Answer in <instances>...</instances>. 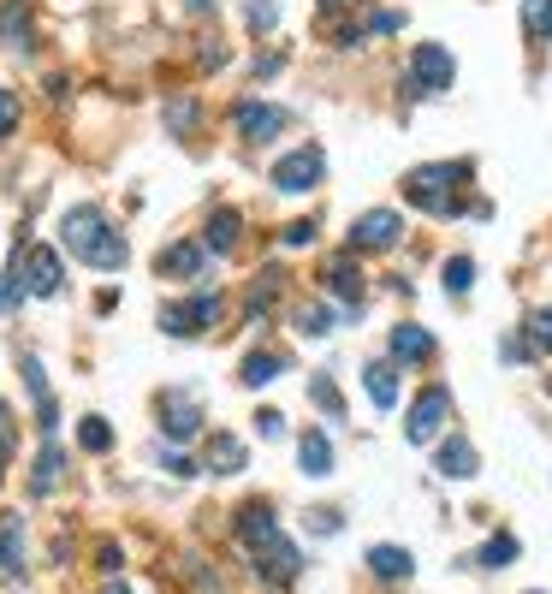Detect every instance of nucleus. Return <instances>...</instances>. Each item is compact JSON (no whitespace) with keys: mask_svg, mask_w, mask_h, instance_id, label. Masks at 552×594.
<instances>
[{"mask_svg":"<svg viewBox=\"0 0 552 594\" xmlns=\"http://www.w3.org/2000/svg\"><path fill=\"white\" fill-rule=\"evenodd\" d=\"M78 446H83V452H108V446H113V428L101 423V416H83V423H78Z\"/></svg>","mask_w":552,"mask_h":594,"instance_id":"obj_31","label":"nucleus"},{"mask_svg":"<svg viewBox=\"0 0 552 594\" xmlns=\"http://www.w3.org/2000/svg\"><path fill=\"white\" fill-rule=\"evenodd\" d=\"M232 529H238L244 547H256V541H268L280 524H273V505L268 500H250V505H238V524H232Z\"/></svg>","mask_w":552,"mask_h":594,"instance_id":"obj_14","label":"nucleus"},{"mask_svg":"<svg viewBox=\"0 0 552 594\" xmlns=\"http://www.w3.org/2000/svg\"><path fill=\"white\" fill-rule=\"evenodd\" d=\"M101 594H131V589H125V583H108V589H101Z\"/></svg>","mask_w":552,"mask_h":594,"instance_id":"obj_45","label":"nucleus"},{"mask_svg":"<svg viewBox=\"0 0 552 594\" xmlns=\"http://www.w3.org/2000/svg\"><path fill=\"white\" fill-rule=\"evenodd\" d=\"M297 333H303V339H327V333H333V310L303 303V310H297Z\"/></svg>","mask_w":552,"mask_h":594,"instance_id":"obj_29","label":"nucleus"},{"mask_svg":"<svg viewBox=\"0 0 552 594\" xmlns=\"http://www.w3.org/2000/svg\"><path fill=\"white\" fill-rule=\"evenodd\" d=\"M60 475H66V452H60V440L48 434V446H42V458H36V475H31V494H54L60 487Z\"/></svg>","mask_w":552,"mask_h":594,"instance_id":"obj_16","label":"nucleus"},{"mask_svg":"<svg viewBox=\"0 0 552 594\" xmlns=\"http://www.w3.org/2000/svg\"><path fill=\"white\" fill-rule=\"evenodd\" d=\"M0 36H7L12 48H31V0H7V7H0Z\"/></svg>","mask_w":552,"mask_h":594,"instance_id":"obj_22","label":"nucleus"},{"mask_svg":"<svg viewBox=\"0 0 552 594\" xmlns=\"http://www.w3.org/2000/svg\"><path fill=\"white\" fill-rule=\"evenodd\" d=\"M12 132H19V96L0 90V137H12Z\"/></svg>","mask_w":552,"mask_h":594,"instance_id":"obj_38","label":"nucleus"},{"mask_svg":"<svg viewBox=\"0 0 552 594\" xmlns=\"http://www.w3.org/2000/svg\"><path fill=\"white\" fill-rule=\"evenodd\" d=\"M19 280H24V292H36V298H60V285H66L60 250H54V244H24Z\"/></svg>","mask_w":552,"mask_h":594,"instance_id":"obj_5","label":"nucleus"},{"mask_svg":"<svg viewBox=\"0 0 552 594\" xmlns=\"http://www.w3.org/2000/svg\"><path fill=\"white\" fill-rule=\"evenodd\" d=\"M374 36H392V31H404V12H374V24H369Z\"/></svg>","mask_w":552,"mask_h":594,"instance_id":"obj_41","label":"nucleus"},{"mask_svg":"<svg viewBox=\"0 0 552 594\" xmlns=\"http://www.w3.org/2000/svg\"><path fill=\"white\" fill-rule=\"evenodd\" d=\"M238 226H244L238 209H214V214H209V238H202V250H221V256H226L232 244H238Z\"/></svg>","mask_w":552,"mask_h":594,"instance_id":"obj_23","label":"nucleus"},{"mask_svg":"<svg viewBox=\"0 0 552 594\" xmlns=\"http://www.w3.org/2000/svg\"><path fill=\"white\" fill-rule=\"evenodd\" d=\"M309 529L315 535H339L345 524H339V512H309Z\"/></svg>","mask_w":552,"mask_h":594,"instance_id":"obj_42","label":"nucleus"},{"mask_svg":"<svg viewBox=\"0 0 552 594\" xmlns=\"http://www.w3.org/2000/svg\"><path fill=\"white\" fill-rule=\"evenodd\" d=\"M232 125L244 132V143H268V137L285 132V108H268V101H238Z\"/></svg>","mask_w":552,"mask_h":594,"instance_id":"obj_11","label":"nucleus"},{"mask_svg":"<svg viewBox=\"0 0 552 594\" xmlns=\"http://www.w3.org/2000/svg\"><path fill=\"white\" fill-rule=\"evenodd\" d=\"M60 244L78 262H90V268H125V256H131V244H125V232H113V221L95 209V202H78V209H66V221H60Z\"/></svg>","mask_w":552,"mask_h":594,"instance_id":"obj_1","label":"nucleus"},{"mask_svg":"<svg viewBox=\"0 0 552 594\" xmlns=\"http://www.w3.org/2000/svg\"><path fill=\"white\" fill-rule=\"evenodd\" d=\"M161 434L167 440H196L202 434V404L191 393H161Z\"/></svg>","mask_w":552,"mask_h":594,"instance_id":"obj_10","label":"nucleus"},{"mask_svg":"<svg viewBox=\"0 0 552 594\" xmlns=\"http://www.w3.org/2000/svg\"><path fill=\"white\" fill-rule=\"evenodd\" d=\"M452 78H458V60L440 48V42H423V48H410V71H404L410 96H440V90H452Z\"/></svg>","mask_w":552,"mask_h":594,"instance_id":"obj_3","label":"nucleus"},{"mask_svg":"<svg viewBox=\"0 0 552 594\" xmlns=\"http://www.w3.org/2000/svg\"><path fill=\"white\" fill-rule=\"evenodd\" d=\"M309 399L327 411V423H345V399H339V386H333V374H315V381H309Z\"/></svg>","mask_w":552,"mask_h":594,"instance_id":"obj_28","label":"nucleus"},{"mask_svg":"<svg viewBox=\"0 0 552 594\" xmlns=\"http://www.w3.org/2000/svg\"><path fill=\"white\" fill-rule=\"evenodd\" d=\"M322 172H327V155L315 149V143H303V149H292L285 161H273V184H280V191H292V197H303V191H315V184H322Z\"/></svg>","mask_w":552,"mask_h":594,"instance_id":"obj_6","label":"nucleus"},{"mask_svg":"<svg viewBox=\"0 0 552 594\" xmlns=\"http://www.w3.org/2000/svg\"><path fill=\"white\" fill-rule=\"evenodd\" d=\"M463 179H470V161H433V167H416L410 179H404V197L446 221V214L463 209Z\"/></svg>","mask_w":552,"mask_h":594,"instance_id":"obj_2","label":"nucleus"},{"mask_svg":"<svg viewBox=\"0 0 552 594\" xmlns=\"http://www.w3.org/2000/svg\"><path fill=\"white\" fill-rule=\"evenodd\" d=\"M155 268H161L167 280H172V273H179V280H202V268H209V250H202V244H191V238H184V244H167V250L155 256Z\"/></svg>","mask_w":552,"mask_h":594,"instance_id":"obj_12","label":"nucleus"},{"mask_svg":"<svg viewBox=\"0 0 552 594\" xmlns=\"http://www.w3.org/2000/svg\"><path fill=\"white\" fill-rule=\"evenodd\" d=\"M250 553H256V564H261V576H268V583H297V571H303V553H297L292 541H285L280 529H273L268 541H256Z\"/></svg>","mask_w":552,"mask_h":594,"instance_id":"obj_8","label":"nucleus"},{"mask_svg":"<svg viewBox=\"0 0 552 594\" xmlns=\"http://www.w3.org/2000/svg\"><path fill=\"white\" fill-rule=\"evenodd\" d=\"M161 463H167V475H179V482H184V475H196V463L179 458V452H161Z\"/></svg>","mask_w":552,"mask_h":594,"instance_id":"obj_43","label":"nucleus"},{"mask_svg":"<svg viewBox=\"0 0 552 594\" xmlns=\"http://www.w3.org/2000/svg\"><path fill=\"white\" fill-rule=\"evenodd\" d=\"M280 238L292 244V250H303V244H315V221H292V226L280 232Z\"/></svg>","mask_w":552,"mask_h":594,"instance_id":"obj_40","label":"nucleus"},{"mask_svg":"<svg viewBox=\"0 0 552 594\" xmlns=\"http://www.w3.org/2000/svg\"><path fill=\"white\" fill-rule=\"evenodd\" d=\"M529 345H534V351H552V303L529 315Z\"/></svg>","mask_w":552,"mask_h":594,"instance_id":"obj_34","label":"nucleus"},{"mask_svg":"<svg viewBox=\"0 0 552 594\" xmlns=\"http://www.w3.org/2000/svg\"><path fill=\"white\" fill-rule=\"evenodd\" d=\"M392 357H404V363H428L433 357V333L428 327H392Z\"/></svg>","mask_w":552,"mask_h":594,"instance_id":"obj_18","label":"nucleus"},{"mask_svg":"<svg viewBox=\"0 0 552 594\" xmlns=\"http://www.w3.org/2000/svg\"><path fill=\"white\" fill-rule=\"evenodd\" d=\"M522 31H529V42L552 36V0H522Z\"/></svg>","mask_w":552,"mask_h":594,"instance_id":"obj_27","label":"nucleus"},{"mask_svg":"<svg viewBox=\"0 0 552 594\" xmlns=\"http://www.w3.org/2000/svg\"><path fill=\"white\" fill-rule=\"evenodd\" d=\"M0 571H24V517H0Z\"/></svg>","mask_w":552,"mask_h":594,"instance_id":"obj_21","label":"nucleus"},{"mask_svg":"<svg viewBox=\"0 0 552 594\" xmlns=\"http://www.w3.org/2000/svg\"><path fill=\"white\" fill-rule=\"evenodd\" d=\"M256 434L261 440H285V416L280 411H256Z\"/></svg>","mask_w":552,"mask_h":594,"instance_id":"obj_37","label":"nucleus"},{"mask_svg":"<svg viewBox=\"0 0 552 594\" xmlns=\"http://www.w3.org/2000/svg\"><path fill=\"white\" fill-rule=\"evenodd\" d=\"M517 553H522L517 535H487V547H482V553H475L470 564H475V571H505V564H511Z\"/></svg>","mask_w":552,"mask_h":594,"instance_id":"obj_26","label":"nucleus"},{"mask_svg":"<svg viewBox=\"0 0 552 594\" xmlns=\"http://www.w3.org/2000/svg\"><path fill=\"white\" fill-rule=\"evenodd\" d=\"M244 24L261 36V31H273L280 24V0H244Z\"/></svg>","mask_w":552,"mask_h":594,"instance_id":"obj_30","label":"nucleus"},{"mask_svg":"<svg viewBox=\"0 0 552 594\" xmlns=\"http://www.w3.org/2000/svg\"><path fill=\"white\" fill-rule=\"evenodd\" d=\"M209 470L214 475H238L244 470V440L238 434H209Z\"/></svg>","mask_w":552,"mask_h":594,"instance_id":"obj_20","label":"nucleus"},{"mask_svg":"<svg viewBox=\"0 0 552 594\" xmlns=\"http://www.w3.org/2000/svg\"><path fill=\"white\" fill-rule=\"evenodd\" d=\"M475 463H482V458H475V446H470V440H446V446H440V458H433V470H440L446 482H470Z\"/></svg>","mask_w":552,"mask_h":594,"instance_id":"obj_15","label":"nucleus"},{"mask_svg":"<svg viewBox=\"0 0 552 594\" xmlns=\"http://www.w3.org/2000/svg\"><path fill=\"white\" fill-rule=\"evenodd\" d=\"M184 7H191V12H214V0H184Z\"/></svg>","mask_w":552,"mask_h":594,"instance_id":"obj_44","label":"nucleus"},{"mask_svg":"<svg viewBox=\"0 0 552 594\" xmlns=\"http://www.w3.org/2000/svg\"><path fill=\"white\" fill-rule=\"evenodd\" d=\"M95 564H101V571H108V576H120V564H125L120 541H101V547H95Z\"/></svg>","mask_w":552,"mask_h":594,"instance_id":"obj_39","label":"nucleus"},{"mask_svg":"<svg viewBox=\"0 0 552 594\" xmlns=\"http://www.w3.org/2000/svg\"><path fill=\"white\" fill-rule=\"evenodd\" d=\"M470 285H475V262H470V256H452V262H446V292L463 298Z\"/></svg>","mask_w":552,"mask_h":594,"instance_id":"obj_33","label":"nucleus"},{"mask_svg":"<svg viewBox=\"0 0 552 594\" xmlns=\"http://www.w3.org/2000/svg\"><path fill=\"white\" fill-rule=\"evenodd\" d=\"M446 416H452V393H446V386H428V393L410 404V423H404V440H410V446L440 440Z\"/></svg>","mask_w":552,"mask_h":594,"instance_id":"obj_7","label":"nucleus"},{"mask_svg":"<svg viewBox=\"0 0 552 594\" xmlns=\"http://www.w3.org/2000/svg\"><path fill=\"white\" fill-rule=\"evenodd\" d=\"M362 381H369V399L381 404V411L398 404V369H392V363H369V369H362Z\"/></svg>","mask_w":552,"mask_h":594,"instance_id":"obj_25","label":"nucleus"},{"mask_svg":"<svg viewBox=\"0 0 552 594\" xmlns=\"http://www.w3.org/2000/svg\"><path fill=\"white\" fill-rule=\"evenodd\" d=\"M161 327L172 333V339H196V333L221 327V298H214V292H196V298H184V303H167V310H161Z\"/></svg>","mask_w":552,"mask_h":594,"instance_id":"obj_4","label":"nucleus"},{"mask_svg":"<svg viewBox=\"0 0 552 594\" xmlns=\"http://www.w3.org/2000/svg\"><path fill=\"white\" fill-rule=\"evenodd\" d=\"M297 458H303V475H315V482H322V475H333V440L322 428H309L297 440Z\"/></svg>","mask_w":552,"mask_h":594,"instance_id":"obj_17","label":"nucleus"},{"mask_svg":"<svg viewBox=\"0 0 552 594\" xmlns=\"http://www.w3.org/2000/svg\"><path fill=\"white\" fill-rule=\"evenodd\" d=\"M24 303V280H19V268H7V280H0V310H19Z\"/></svg>","mask_w":552,"mask_h":594,"instance_id":"obj_36","label":"nucleus"},{"mask_svg":"<svg viewBox=\"0 0 552 594\" xmlns=\"http://www.w3.org/2000/svg\"><path fill=\"white\" fill-rule=\"evenodd\" d=\"M398 232H404V221H398L392 209H369V214L351 226V256H357V250H392V244H398Z\"/></svg>","mask_w":552,"mask_h":594,"instance_id":"obj_9","label":"nucleus"},{"mask_svg":"<svg viewBox=\"0 0 552 594\" xmlns=\"http://www.w3.org/2000/svg\"><path fill=\"white\" fill-rule=\"evenodd\" d=\"M167 125H172V137H191V132H196V101H191V96L167 101Z\"/></svg>","mask_w":552,"mask_h":594,"instance_id":"obj_32","label":"nucleus"},{"mask_svg":"<svg viewBox=\"0 0 552 594\" xmlns=\"http://www.w3.org/2000/svg\"><path fill=\"white\" fill-rule=\"evenodd\" d=\"M327 292H333V298H345L351 310H362V292H369V285H362V268H357V256H339V262L327 268Z\"/></svg>","mask_w":552,"mask_h":594,"instance_id":"obj_13","label":"nucleus"},{"mask_svg":"<svg viewBox=\"0 0 552 594\" xmlns=\"http://www.w3.org/2000/svg\"><path fill=\"white\" fill-rule=\"evenodd\" d=\"M12 452H19V423H12V411L0 404V470L12 463Z\"/></svg>","mask_w":552,"mask_h":594,"instance_id":"obj_35","label":"nucleus"},{"mask_svg":"<svg viewBox=\"0 0 552 594\" xmlns=\"http://www.w3.org/2000/svg\"><path fill=\"white\" fill-rule=\"evenodd\" d=\"M322 7H327V12H333V7H351V0H322Z\"/></svg>","mask_w":552,"mask_h":594,"instance_id":"obj_46","label":"nucleus"},{"mask_svg":"<svg viewBox=\"0 0 552 594\" xmlns=\"http://www.w3.org/2000/svg\"><path fill=\"white\" fill-rule=\"evenodd\" d=\"M280 369H285L280 351H250V357H244V369H238V381L244 386H268V381H280Z\"/></svg>","mask_w":552,"mask_h":594,"instance_id":"obj_24","label":"nucleus"},{"mask_svg":"<svg viewBox=\"0 0 552 594\" xmlns=\"http://www.w3.org/2000/svg\"><path fill=\"white\" fill-rule=\"evenodd\" d=\"M369 571L381 576V583H404V576L416 571V559L404 553V547H369Z\"/></svg>","mask_w":552,"mask_h":594,"instance_id":"obj_19","label":"nucleus"}]
</instances>
